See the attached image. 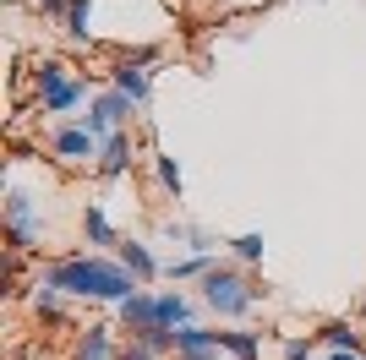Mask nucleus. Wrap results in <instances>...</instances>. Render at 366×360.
<instances>
[{"instance_id": "obj_1", "label": "nucleus", "mask_w": 366, "mask_h": 360, "mask_svg": "<svg viewBox=\"0 0 366 360\" xmlns=\"http://www.w3.org/2000/svg\"><path fill=\"white\" fill-rule=\"evenodd\" d=\"M44 284H55L71 300H104V306H121V300H132L142 289L137 279H132L121 262H109V256H61V262L44 268Z\"/></svg>"}, {"instance_id": "obj_2", "label": "nucleus", "mask_w": 366, "mask_h": 360, "mask_svg": "<svg viewBox=\"0 0 366 360\" xmlns=\"http://www.w3.org/2000/svg\"><path fill=\"white\" fill-rule=\"evenodd\" d=\"M262 295H268V284H252V279H246L241 268H229V262H219V268L202 279V300H208L219 316H246Z\"/></svg>"}, {"instance_id": "obj_3", "label": "nucleus", "mask_w": 366, "mask_h": 360, "mask_svg": "<svg viewBox=\"0 0 366 360\" xmlns=\"http://www.w3.org/2000/svg\"><path fill=\"white\" fill-rule=\"evenodd\" d=\"M39 235H44V224H39V213H33V196L11 180V186H6V240H11V251H33Z\"/></svg>"}, {"instance_id": "obj_4", "label": "nucleus", "mask_w": 366, "mask_h": 360, "mask_svg": "<svg viewBox=\"0 0 366 360\" xmlns=\"http://www.w3.org/2000/svg\"><path fill=\"white\" fill-rule=\"evenodd\" d=\"M132 99H126V93H115V88H104L99 93V99H93L88 104V115H82V126H88L93 136H99V142H109V136L115 131H126V120H132Z\"/></svg>"}, {"instance_id": "obj_5", "label": "nucleus", "mask_w": 366, "mask_h": 360, "mask_svg": "<svg viewBox=\"0 0 366 360\" xmlns=\"http://www.w3.org/2000/svg\"><path fill=\"white\" fill-rule=\"evenodd\" d=\"M99 148H104V142H99L82 120H76V126H55V131H49V153H55L61 164H99Z\"/></svg>"}, {"instance_id": "obj_6", "label": "nucleus", "mask_w": 366, "mask_h": 360, "mask_svg": "<svg viewBox=\"0 0 366 360\" xmlns=\"http://www.w3.org/2000/svg\"><path fill=\"white\" fill-rule=\"evenodd\" d=\"M115 316H121V328L137 339V333L159 328V295H153V289H137L132 300H121V306H115Z\"/></svg>"}, {"instance_id": "obj_7", "label": "nucleus", "mask_w": 366, "mask_h": 360, "mask_svg": "<svg viewBox=\"0 0 366 360\" xmlns=\"http://www.w3.org/2000/svg\"><path fill=\"white\" fill-rule=\"evenodd\" d=\"M175 355H181V360H219L224 349H219V333L214 328L186 322V328H175Z\"/></svg>"}, {"instance_id": "obj_8", "label": "nucleus", "mask_w": 366, "mask_h": 360, "mask_svg": "<svg viewBox=\"0 0 366 360\" xmlns=\"http://www.w3.org/2000/svg\"><path fill=\"white\" fill-rule=\"evenodd\" d=\"M71 360H121L115 333H109L104 322H88V328L76 333V344H71Z\"/></svg>"}, {"instance_id": "obj_9", "label": "nucleus", "mask_w": 366, "mask_h": 360, "mask_svg": "<svg viewBox=\"0 0 366 360\" xmlns=\"http://www.w3.org/2000/svg\"><path fill=\"white\" fill-rule=\"evenodd\" d=\"M109 88L115 93H126V99H132V104H148V93H153V76L142 71L137 60H121V66H115V71H109Z\"/></svg>"}, {"instance_id": "obj_10", "label": "nucleus", "mask_w": 366, "mask_h": 360, "mask_svg": "<svg viewBox=\"0 0 366 360\" xmlns=\"http://www.w3.org/2000/svg\"><path fill=\"white\" fill-rule=\"evenodd\" d=\"M93 169H99L104 180H121L126 169H132V136H126V131H115V136L104 142V148H99V164H93Z\"/></svg>"}, {"instance_id": "obj_11", "label": "nucleus", "mask_w": 366, "mask_h": 360, "mask_svg": "<svg viewBox=\"0 0 366 360\" xmlns=\"http://www.w3.org/2000/svg\"><path fill=\"white\" fill-rule=\"evenodd\" d=\"M76 104H88V76H71V82H61L55 93H44V99H39V109H44V115H66V109H76Z\"/></svg>"}, {"instance_id": "obj_12", "label": "nucleus", "mask_w": 366, "mask_h": 360, "mask_svg": "<svg viewBox=\"0 0 366 360\" xmlns=\"http://www.w3.org/2000/svg\"><path fill=\"white\" fill-rule=\"evenodd\" d=\"M115 251H121V256H115V262H121V268L132 273L137 284H148L153 273H159V262H153V251H148V246H142V240H121Z\"/></svg>"}, {"instance_id": "obj_13", "label": "nucleus", "mask_w": 366, "mask_h": 360, "mask_svg": "<svg viewBox=\"0 0 366 360\" xmlns=\"http://www.w3.org/2000/svg\"><path fill=\"white\" fill-rule=\"evenodd\" d=\"M219 349H224L229 360H257V355H262V333L229 328V333H219Z\"/></svg>"}, {"instance_id": "obj_14", "label": "nucleus", "mask_w": 366, "mask_h": 360, "mask_svg": "<svg viewBox=\"0 0 366 360\" xmlns=\"http://www.w3.org/2000/svg\"><path fill=\"white\" fill-rule=\"evenodd\" d=\"M219 262H214V251H192V256H181V262H169V284H186V279H208Z\"/></svg>"}, {"instance_id": "obj_15", "label": "nucleus", "mask_w": 366, "mask_h": 360, "mask_svg": "<svg viewBox=\"0 0 366 360\" xmlns=\"http://www.w3.org/2000/svg\"><path fill=\"white\" fill-rule=\"evenodd\" d=\"M186 322H192V300L181 295V289H164V295H159V328H186Z\"/></svg>"}, {"instance_id": "obj_16", "label": "nucleus", "mask_w": 366, "mask_h": 360, "mask_svg": "<svg viewBox=\"0 0 366 360\" xmlns=\"http://www.w3.org/2000/svg\"><path fill=\"white\" fill-rule=\"evenodd\" d=\"M33 311H39V322H66V295L55 284H33Z\"/></svg>"}, {"instance_id": "obj_17", "label": "nucleus", "mask_w": 366, "mask_h": 360, "mask_svg": "<svg viewBox=\"0 0 366 360\" xmlns=\"http://www.w3.org/2000/svg\"><path fill=\"white\" fill-rule=\"evenodd\" d=\"M82 235H88V246H121V240H115V224L104 219V208H99V202H88V208H82Z\"/></svg>"}, {"instance_id": "obj_18", "label": "nucleus", "mask_w": 366, "mask_h": 360, "mask_svg": "<svg viewBox=\"0 0 366 360\" xmlns=\"http://www.w3.org/2000/svg\"><path fill=\"white\" fill-rule=\"evenodd\" d=\"M71 66H66V60H33V88H39V99H44V93H55L61 88V82H71Z\"/></svg>"}, {"instance_id": "obj_19", "label": "nucleus", "mask_w": 366, "mask_h": 360, "mask_svg": "<svg viewBox=\"0 0 366 360\" xmlns=\"http://www.w3.org/2000/svg\"><path fill=\"white\" fill-rule=\"evenodd\" d=\"M322 344H328V349H355V355H361L366 333L355 328V322H328V328H322Z\"/></svg>"}, {"instance_id": "obj_20", "label": "nucleus", "mask_w": 366, "mask_h": 360, "mask_svg": "<svg viewBox=\"0 0 366 360\" xmlns=\"http://www.w3.org/2000/svg\"><path fill=\"white\" fill-rule=\"evenodd\" d=\"M153 175H159V186H164V191L181 202L186 180H181V164H175V153H153Z\"/></svg>"}, {"instance_id": "obj_21", "label": "nucleus", "mask_w": 366, "mask_h": 360, "mask_svg": "<svg viewBox=\"0 0 366 360\" xmlns=\"http://www.w3.org/2000/svg\"><path fill=\"white\" fill-rule=\"evenodd\" d=\"M164 235H169V240H186L192 251H214V235H208L202 224H175V219H169V224H164Z\"/></svg>"}, {"instance_id": "obj_22", "label": "nucleus", "mask_w": 366, "mask_h": 360, "mask_svg": "<svg viewBox=\"0 0 366 360\" xmlns=\"http://www.w3.org/2000/svg\"><path fill=\"white\" fill-rule=\"evenodd\" d=\"M93 0H71V11H66V33L71 39H93Z\"/></svg>"}, {"instance_id": "obj_23", "label": "nucleus", "mask_w": 366, "mask_h": 360, "mask_svg": "<svg viewBox=\"0 0 366 360\" xmlns=\"http://www.w3.org/2000/svg\"><path fill=\"white\" fill-rule=\"evenodd\" d=\"M229 251H235V262H262L268 246H262V235L252 229V235H235V240H229Z\"/></svg>"}, {"instance_id": "obj_24", "label": "nucleus", "mask_w": 366, "mask_h": 360, "mask_svg": "<svg viewBox=\"0 0 366 360\" xmlns=\"http://www.w3.org/2000/svg\"><path fill=\"white\" fill-rule=\"evenodd\" d=\"M285 360H312V339H285Z\"/></svg>"}, {"instance_id": "obj_25", "label": "nucleus", "mask_w": 366, "mask_h": 360, "mask_svg": "<svg viewBox=\"0 0 366 360\" xmlns=\"http://www.w3.org/2000/svg\"><path fill=\"white\" fill-rule=\"evenodd\" d=\"M121 360H164V355H159V349H148V344H137V339H132V344L121 349Z\"/></svg>"}, {"instance_id": "obj_26", "label": "nucleus", "mask_w": 366, "mask_h": 360, "mask_svg": "<svg viewBox=\"0 0 366 360\" xmlns=\"http://www.w3.org/2000/svg\"><path fill=\"white\" fill-rule=\"evenodd\" d=\"M33 6L44 16H61V22H66V11H71V0H33Z\"/></svg>"}, {"instance_id": "obj_27", "label": "nucleus", "mask_w": 366, "mask_h": 360, "mask_svg": "<svg viewBox=\"0 0 366 360\" xmlns=\"http://www.w3.org/2000/svg\"><path fill=\"white\" fill-rule=\"evenodd\" d=\"M328 360H361L355 349H328Z\"/></svg>"}, {"instance_id": "obj_28", "label": "nucleus", "mask_w": 366, "mask_h": 360, "mask_svg": "<svg viewBox=\"0 0 366 360\" xmlns=\"http://www.w3.org/2000/svg\"><path fill=\"white\" fill-rule=\"evenodd\" d=\"M361 311H366V300H361Z\"/></svg>"}]
</instances>
